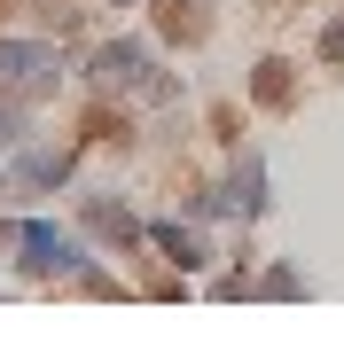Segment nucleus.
I'll list each match as a JSON object with an SVG mask.
<instances>
[{"label": "nucleus", "instance_id": "obj_1", "mask_svg": "<svg viewBox=\"0 0 344 351\" xmlns=\"http://www.w3.org/2000/svg\"><path fill=\"white\" fill-rule=\"evenodd\" d=\"M16 250H24V274H39V281H55V274H78V265H87L78 234H63V226H47V219H32L24 234H16Z\"/></svg>", "mask_w": 344, "mask_h": 351}, {"label": "nucleus", "instance_id": "obj_2", "mask_svg": "<svg viewBox=\"0 0 344 351\" xmlns=\"http://www.w3.org/2000/svg\"><path fill=\"white\" fill-rule=\"evenodd\" d=\"M94 78H102V86H141V78H149V55H141V39H110V47L94 55Z\"/></svg>", "mask_w": 344, "mask_h": 351}, {"label": "nucleus", "instance_id": "obj_3", "mask_svg": "<svg viewBox=\"0 0 344 351\" xmlns=\"http://www.w3.org/2000/svg\"><path fill=\"white\" fill-rule=\"evenodd\" d=\"M157 242L172 250L180 274H196V265H204V234H196V226H157Z\"/></svg>", "mask_w": 344, "mask_h": 351}, {"label": "nucleus", "instance_id": "obj_4", "mask_svg": "<svg viewBox=\"0 0 344 351\" xmlns=\"http://www.w3.org/2000/svg\"><path fill=\"white\" fill-rule=\"evenodd\" d=\"M63 172H71V156H63V149H32V156H24V180H32V188H55Z\"/></svg>", "mask_w": 344, "mask_h": 351}, {"label": "nucleus", "instance_id": "obj_5", "mask_svg": "<svg viewBox=\"0 0 344 351\" xmlns=\"http://www.w3.org/2000/svg\"><path fill=\"white\" fill-rule=\"evenodd\" d=\"M227 203H235V211H242V219H251V211H258V203H266V195H258V164H251V156H242V172L227 180Z\"/></svg>", "mask_w": 344, "mask_h": 351}, {"label": "nucleus", "instance_id": "obj_6", "mask_svg": "<svg viewBox=\"0 0 344 351\" xmlns=\"http://www.w3.org/2000/svg\"><path fill=\"white\" fill-rule=\"evenodd\" d=\"M87 226H94V234H117V242H133V219L117 211V203H102V195L87 203Z\"/></svg>", "mask_w": 344, "mask_h": 351}, {"label": "nucleus", "instance_id": "obj_7", "mask_svg": "<svg viewBox=\"0 0 344 351\" xmlns=\"http://www.w3.org/2000/svg\"><path fill=\"white\" fill-rule=\"evenodd\" d=\"M258 101H290V63H258Z\"/></svg>", "mask_w": 344, "mask_h": 351}, {"label": "nucleus", "instance_id": "obj_8", "mask_svg": "<svg viewBox=\"0 0 344 351\" xmlns=\"http://www.w3.org/2000/svg\"><path fill=\"white\" fill-rule=\"evenodd\" d=\"M297 289H306V281H297L290 265H274V274H266V297H297Z\"/></svg>", "mask_w": 344, "mask_h": 351}, {"label": "nucleus", "instance_id": "obj_9", "mask_svg": "<svg viewBox=\"0 0 344 351\" xmlns=\"http://www.w3.org/2000/svg\"><path fill=\"white\" fill-rule=\"evenodd\" d=\"M321 55H329V63H344V24H329V32H321Z\"/></svg>", "mask_w": 344, "mask_h": 351}]
</instances>
